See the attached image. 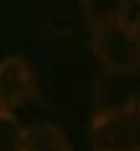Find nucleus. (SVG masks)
Masks as SVG:
<instances>
[{
  "label": "nucleus",
  "mask_w": 140,
  "mask_h": 151,
  "mask_svg": "<svg viewBox=\"0 0 140 151\" xmlns=\"http://www.w3.org/2000/svg\"><path fill=\"white\" fill-rule=\"evenodd\" d=\"M93 151H140V99L99 109L88 122Z\"/></svg>",
  "instance_id": "f257e3e1"
},
{
  "label": "nucleus",
  "mask_w": 140,
  "mask_h": 151,
  "mask_svg": "<svg viewBox=\"0 0 140 151\" xmlns=\"http://www.w3.org/2000/svg\"><path fill=\"white\" fill-rule=\"evenodd\" d=\"M91 50L101 68L114 76H127L140 68V39L130 18L91 26Z\"/></svg>",
  "instance_id": "f03ea898"
},
{
  "label": "nucleus",
  "mask_w": 140,
  "mask_h": 151,
  "mask_svg": "<svg viewBox=\"0 0 140 151\" xmlns=\"http://www.w3.org/2000/svg\"><path fill=\"white\" fill-rule=\"evenodd\" d=\"M36 94V73L31 63L21 55H8L0 60V107L11 109L26 104Z\"/></svg>",
  "instance_id": "7ed1b4c3"
},
{
  "label": "nucleus",
  "mask_w": 140,
  "mask_h": 151,
  "mask_svg": "<svg viewBox=\"0 0 140 151\" xmlns=\"http://www.w3.org/2000/svg\"><path fill=\"white\" fill-rule=\"evenodd\" d=\"M23 151H73L70 138L57 122L36 120L26 125V141Z\"/></svg>",
  "instance_id": "20e7f679"
},
{
  "label": "nucleus",
  "mask_w": 140,
  "mask_h": 151,
  "mask_svg": "<svg viewBox=\"0 0 140 151\" xmlns=\"http://www.w3.org/2000/svg\"><path fill=\"white\" fill-rule=\"evenodd\" d=\"M80 11L91 26H101V24L124 21L130 13V5L117 3V0H86V3H80Z\"/></svg>",
  "instance_id": "39448f33"
},
{
  "label": "nucleus",
  "mask_w": 140,
  "mask_h": 151,
  "mask_svg": "<svg viewBox=\"0 0 140 151\" xmlns=\"http://www.w3.org/2000/svg\"><path fill=\"white\" fill-rule=\"evenodd\" d=\"M26 128L11 109H0V151H23Z\"/></svg>",
  "instance_id": "423d86ee"
},
{
  "label": "nucleus",
  "mask_w": 140,
  "mask_h": 151,
  "mask_svg": "<svg viewBox=\"0 0 140 151\" xmlns=\"http://www.w3.org/2000/svg\"><path fill=\"white\" fill-rule=\"evenodd\" d=\"M130 21H132V29H135V34H138V39H140V5H138V11H135V16Z\"/></svg>",
  "instance_id": "0eeeda50"
},
{
  "label": "nucleus",
  "mask_w": 140,
  "mask_h": 151,
  "mask_svg": "<svg viewBox=\"0 0 140 151\" xmlns=\"http://www.w3.org/2000/svg\"><path fill=\"white\" fill-rule=\"evenodd\" d=\"M0 109H3V107H0Z\"/></svg>",
  "instance_id": "6e6552de"
}]
</instances>
